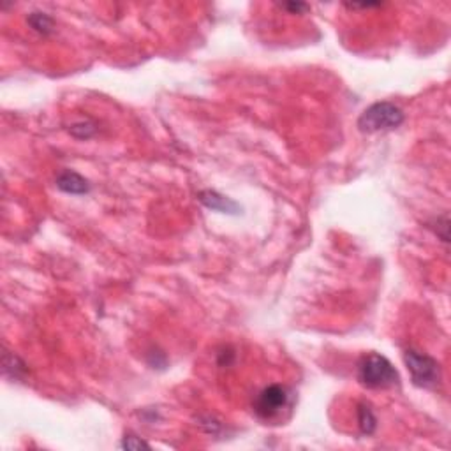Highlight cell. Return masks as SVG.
<instances>
[{
  "label": "cell",
  "instance_id": "cell-5",
  "mask_svg": "<svg viewBox=\"0 0 451 451\" xmlns=\"http://www.w3.org/2000/svg\"><path fill=\"white\" fill-rule=\"evenodd\" d=\"M198 199L206 206V208L213 210V212H221V213H231V216H236L240 212L238 203H235L233 199L226 198V196L219 194L217 191H201L198 194Z\"/></svg>",
  "mask_w": 451,
  "mask_h": 451
},
{
  "label": "cell",
  "instance_id": "cell-6",
  "mask_svg": "<svg viewBox=\"0 0 451 451\" xmlns=\"http://www.w3.org/2000/svg\"><path fill=\"white\" fill-rule=\"evenodd\" d=\"M57 187L60 189L65 194H75L81 196L90 192V184H88L87 179H83L81 175H78L76 171H62L60 175L57 176Z\"/></svg>",
  "mask_w": 451,
  "mask_h": 451
},
{
  "label": "cell",
  "instance_id": "cell-3",
  "mask_svg": "<svg viewBox=\"0 0 451 451\" xmlns=\"http://www.w3.org/2000/svg\"><path fill=\"white\" fill-rule=\"evenodd\" d=\"M404 361L408 371L411 372L413 383L418 388L425 390H435L441 384V367L437 361L428 354L420 353L416 349H408L404 353Z\"/></svg>",
  "mask_w": 451,
  "mask_h": 451
},
{
  "label": "cell",
  "instance_id": "cell-10",
  "mask_svg": "<svg viewBox=\"0 0 451 451\" xmlns=\"http://www.w3.org/2000/svg\"><path fill=\"white\" fill-rule=\"evenodd\" d=\"M120 448L136 451V450H142V448H150V445H149V442L143 441V439H139L138 435L127 434L125 437H122Z\"/></svg>",
  "mask_w": 451,
  "mask_h": 451
},
{
  "label": "cell",
  "instance_id": "cell-9",
  "mask_svg": "<svg viewBox=\"0 0 451 451\" xmlns=\"http://www.w3.org/2000/svg\"><path fill=\"white\" fill-rule=\"evenodd\" d=\"M358 425H360V430L364 432V434H374L377 420L374 416V411L371 409V405H360V409H358Z\"/></svg>",
  "mask_w": 451,
  "mask_h": 451
},
{
  "label": "cell",
  "instance_id": "cell-8",
  "mask_svg": "<svg viewBox=\"0 0 451 451\" xmlns=\"http://www.w3.org/2000/svg\"><path fill=\"white\" fill-rule=\"evenodd\" d=\"M28 25L34 28L36 32H39L41 36H48L53 32V18L48 16L46 13H41V11H36V13H31L27 18Z\"/></svg>",
  "mask_w": 451,
  "mask_h": 451
},
{
  "label": "cell",
  "instance_id": "cell-4",
  "mask_svg": "<svg viewBox=\"0 0 451 451\" xmlns=\"http://www.w3.org/2000/svg\"><path fill=\"white\" fill-rule=\"evenodd\" d=\"M291 404V391L282 384H270L254 398V413L261 420H273Z\"/></svg>",
  "mask_w": 451,
  "mask_h": 451
},
{
  "label": "cell",
  "instance_id": "cell-11",
  "mask_svg": "<svg viewBox=\"0 0 451 451\" xmlns=\"http://www.w3.org/2000/svg\"><path fill=\"white\" fill-rule=\"evenodd\" d=\"M280 9H286V11H290L291 14H302V13H305L307 9H309V6H307V4H303V2H286V4H280Z\"/></svg>",
  "mask_w": 451,
  "mask_h": 451
},
{
  "label": "cell",
  "instance_id": "cell-2",
  "mask_svg": "<svg viewBox=\"0 0 451 451\" xmlns=\"http://www.w3.org/2000/svg\"><path fill=\"white\" fill-rule=\"evenodd\" d=\"M405 120V115L393 102H376V105L368 106L364 113L358 118V127L361 132H372L379 131H393V129L400 127Z\"/></svg>",
  "mask_w": 451,
  "mask_h": 451
},
{
  "label": "cell",
  "instance_id": "cell-1",
  "mask_svg": "<svg viewBox=\"0 0 451 451\" xmlns=\"http://www.w3.org/2000/svg\"><path fill=\"white\" fill-rule=\"evenodd\" d=\"M358 381L364 386L379 390V388L395 386V384H398L400 377H398V372L395 371L388 358L377 353H371L365 354L358 364Z\"/></svg>",
  "mask_w": 451,
  "mask_h": 451
},
{
  "label": "cell",
  "instance_id": "cell-7",
  "mask_svg": "<svg viewBox=\"0 0 451 451\" xmlns=\"http://www.w3.org/2000/svg\"><path fill=\"white\" fill-rule=\"evenodd\" d=\"M4 372H6V376H11L13 379L20 381L27 374V367H25V364L16 356V354L6 351V353H4Z\"/></svg>",
  "mask_w": 451,
  "mask_h": 451
}]
</instances>
